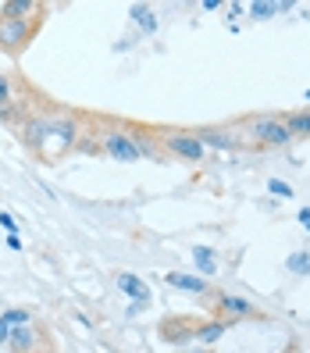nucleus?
<instances>
[{
    "label": "nucleus",
    "mask_w": 310,
    "mask_h": 353,
    "mask_svg": "<svg viewBox=\"0 0 310 353\" xmlns=\"http://www.w3.org/2000/svg\"><path fill=\"white\" fill-rule=\"evenodd\" d=\"M267 185H271V193H275V196H293V185L282 182V179H271Z\"/></svg>",
    "instance_id": "obj_20"
},
{
    "label": "nucleus",
    "mask_w": 310,
    "mask_h": 353,
    "mask_svg": "<svg viewBox=\"0 0 310 353\" xmlns=\"http://www.w3.org/2000/svg\"><path fill=\"white\" fill-rule=\"evenodd\" d=\"M200 325H203V318H196V314H172L157 325V336L164 343H175V346H196Z\"/></svg>",
    "instance_id": "obj_5"
},
{
    "label": "nucleus",
    "mask_w": 310,
    "mask_h": 353,
    "mask_svg": "<svg viewBox=\"0 0 310 353\" xmlns=\"http://www.w3.org/2000/svg\"><path fill=\"white\" fill-rule=\"evenodd\" d=\"M8 339H11V325L0 318V346H8Z\"/></svg>",
    "instance_id": "obj_21"
},
{
    "label": "nucleus",
    "mask_w": 310,
    "mask_h": 353,
    "mask_svg": "<svg viewBox=\"0 0 310 353\" xmlns=\"http://www.w3.org/2000/svg\"><path fill=\"white\" fill-rule=\"evenodd\" d=\"M193 136L203 143V147H214V150H246V147H250L239 121H236V125H203Z\"/></svg>",
    "instance_id": "obj_6"
},
{
    "label": "nucleus",
    "mask_w": 310,
    "mask_h": 353,
    "mask_svg": "<svg viewBox=\"0 0 310 353\" xmlns=\"http://www.w3.org/2000/svg\"><path fill=\"white\" fill-rule=\"evenodd\" d=\"M285 118V129L293 139H307L310 136V108H300V111H289L282 114Z\"/></svg>",
    "instance_id": "obj_12"
},
{
    "label": "nucleus",
    "mask_w": 310,
    "mask_h": 353,
    "mask_svg": "<svg viewBox=\"0 0 310 353\" xmlns=\"http://www.w3.org/2000/svg\"><path fill=\"white\" fill-rule=\"evenodd\" d=\"M11 100H14V97H11V79L0 72V108H8Z\"/></svg>",
    "instance_id": "obj_19"
},
{
    "label": "nucleus",
    "mask_w": 310,
    "mask_h": 353,
    "mask_svg": "<svg viewBox=\"0 0 310 353\" xmlns=\"http://www.w3.org/2000/svg\"><path fill=\"white\" fill-rule=\"evenodd\" d=\"M164 282L175 285V289H185V293H196V296H214V289L207 279H196V275H178V272H168Z\"/></svg>",
    "instance_id": "obj_9"
},
{
    "label": "nucleus",
    "mask_w": 310,
    "mask_h": 353,
    "mask_svg": "<svg viewBox=\"0 0 310 353\" xmlns=\"http://www.w3.org/2000/svg\"><path fill=\"white\" fill-rule=\"evenodd\" d=\"M214 318L225 321V325H236V321H267V310H260L254 300H246V296L214 293Z\"/></svg>",
    "instance_id": "obj_4"
},
{
    "label": "nucleus",
    "mask_w": 310,
    "mask_h": 353,
    "mask_svg": "<svg viewBox=\"0 0 310 353\" xmlns=\"http://www.w3.org/2000/svg\"><path fill=\"white\" fill-rule=\"evenodd\" d=\"M43 4H36V0H8L4 8H0V14L8 18H43Z\"/></svg>",
    "instance_id": "obj_11"
},
{
    "label": "nucleus",
    "mask_w": 310,
    "mask_h": 353,
    "mask_svg": "<svg viewBox=\"0 0 310 353\" xmlns=\"http://www.w3.org/2000/svg\"><path fill=\"white\" fill-rule=\"evenodd\" d=\"M289 272L310 275V254H293V257H289Z\"/></svg>",
    "instance_id": "obj_16"
},
{
    "label": "nucleus",
    "mask_w": 310,
    "mask_h": 353,
    "mask_svg": "<svg viewBox=\"0 0 310 353\" xmlns=\"http://www.w3.org/2000/svg\"><path fill=\"white\" fill-rule=\"evenodd\" d=\"M282 353H303V346H300V343H296V339H293V343H289V346H285V350H282Z\"/></svg>",
    "instance_id": "obj_25"
},
{
    "label": "nucleus",
    "mask_w": 310,
    "mask_h": 353,
    "mask_svg": "<svg viewBox=\"0 0 310 353\" xmlns=\"http://www.w3.org/2000/svg\"><path fill=\"white\" fill-rule=\"evenodd\" d=\"M0 225H4V228H8V232L14 236V218H11V214H0Z\"/></svg>",
    "instance_id": "obj_22"
},
{
    "label": "nucleus",
    "mask_w": 310,
    "mask_h": 353,
    "mask_svg": "<svg viewBox=\"0 0 310 353\" xmlns=\"http://www.w3.org/2000/svg\"><path fill=\"white\" fill-rule=\"evenodd\" d=\"M307 228H310V221H307Z\"/></svg>",
    "instance_id": "obj_27"
},
{
    "label": "nucleus",
    "mask_w": 310,
    "mask_h": 353,
    "mask_svg": "<svg viewBox=\"0 0 310 353\" xmlns=\"http://www.w3.org/2000/svg\"><path fill=\"white\" fill-rule=\"evenodd\" d=\"M193 261H196V268H200L203 275H211V272H214V254L207 250V246H196V250H193Z\"/></svg>",
    "instance_id": "obj_14"
},
{
    "label": "nucleus",
    "mask_w": 310,
    "mask_h": 353,
    "mask_svg": "<svg viewBox=\"0 0 310 353\" xmlns=\"http://www.w3.org/2000/svg\"><path fill=\"white\" fill-rule=\"evenodd\" d=\"M239 125H242L246 143H250V147L282 150V147H289V143H293V136H289L282 114H250V118H242Z\"/></svg>",
    "instance_id": "obj_2"
},
{
    "label": "nucleus",
    "mask_w": 310,
    "mask_h": 353,
    "mask_svg": "<svg viewBox=\"0 0 310 353\" xmlns=\"http://www.w3.org/2000/svg\"><path fill=\"white\" fill-rule=\"evenodd\" d=\"M132 18H136V26H143L147 32H154V26H157V22H154V11H150V8H139V4L132 8Z\"/></svg>",
    "instance_id": "obj_15"
},
{
    "label": "nucleus",
    "mask_w": 310,
    "mask_h": 353,
    "mask_svg": "<svg viewBox=\"0 0 310 353\" xmlns=\"http://www.w3.org/2000/svg\"><path fill=\"white\" fill-rule=\"evenodd\" d=\"M100 154H107L114 161H139V157H147L139 147V139L125 129H103L100 132Z\"/></svg>",
    "instance_id": "obj_7"
},
{
    "label": "nucleus",
    "mask_w": 310,
    "mask_h": 353,
    "mask_svg": "<svg viewBox=\"0 0 310 353\" xmlns=\"http://www.w3.org/2000/svg\"><path fill=\"white\" fill-rule=\"evenodd\" d=\"M39 22L43 18H8L0 14V50L8 57H22L29 50V43L39 32Z\"/></svg>",
    "instance_id": "obj_3"
},
{
    "label": "nucleus",
    "mask_w": 310,
    "mask_h": 353,
    "mask_svg": "<svg viewBox=\"0 0 310 353\" xmlns=\"http://www.w3.org/2000/svg\"><path fill=\"white\" fill-rule=\"evenodd\" d=\"M229 328H232V325H225V321H218V318H203V325H200V332H196V346H214Z\"/></svg>",
    "instance_id": "obj_13"
},
{
    "label": "nucleus",
    "mask_w": 310,
    "mask_h": 353,
    "mask_svg": "<svg viewBox=\"0 0 310 353\" xmlns=\"http://www.w3.org/2000/svg\"><path fill=\"white\" fill-rule=\"evenodd\" d=\"M114 285L121 289V293H129V296H132L136 303H143V307L150 303V285L143 282V279H136L132 272H121V275L114 279Z\"/></svg>",
    "instance_id": "obj_10"
},
{
    "label": "nucleus",
    "mask_w": 310,
    "mask_h": 353,
    "mask_svg": "<svg viewBox=\"0 0 310 353\" xmlns=\"http://www.w3.org/2000/svg\"><path fill=\"white\" fill-rule=\"evenodd\" d=\"M282 8H289V4H264V0H260V4H250V14H254V18H271V14L282 11Z\"/></svg>",
    "instance_id": "obj_17"
},
{
    "label": "nucleus",
    "mask_w": 310,
    "mask_h": 353,
    "mask_svg": "<svg viewBox=\"0 0 310 353\" xmlns=\"http://www.w3.org/2000/svg\"><path fill=\"white\" fill-rule=\"evenodd\" d=\"M0 318H4L11 328H18V325H29V321H32V318H29V310H4Z\"/></svg>",
    "instance_id": "obj_18"
},
{
    "label": "nucleus",
    "mask_w": 310,
    "mask_h": 353,
    "mask_svg": "<svg viewBox=\"0 0 310 353\" xmlns=\"http://www.w3.org/2000/svg\"><path fill=\"white\" fill-rule=\"evenodd\" d=\"M161 147L168 150L172 157L185 161V164H200V161L207 157V147H203L193 132H164V136H161Z\"/></svg>",
    "instance_id": "obj_8"
},
{
    "label": "nucleus",
    "mask_w": 310,
    "mask_h": 353,
    "mask_svg": "<svg viewBox=\"0 0 310 353\" xmlns=\"http://www.w3.org/2000/svg\"><path fill=\"white\" fill-rule=\"evenodd\" d=\"M307 108H310V90H307Z\"/></svg>",
    "instance_id": "obj_26"
},
{
    "label": "nucleus",
    "mask_w": 310,
    "mask_h": 353,
    "mask_svg": "<svg viewBox=\"0 0 310 353\" xmlns=\"http://www.w3.org/2000/svg\"><path fill=\"white\" fill-rule=\"evenodd\" d=\"M25 143L36 150L39 161H61L65 154L75 150V143H79V132H82V121L68 111H57V114H43V118H32L29 125H25Z\"/></svg>",
    "instance_id": "obj_1"
},
{
    "label": "nucleus",
    "mask_w": 310,
    "mask_h": 353,
    "mask_svg": "<svg viewBox=\"0 0 310 353\" xmlns=\"http://www.w3.org/2000/svg\"><path fill=\"white\" fill-rule=\"evenodd\" d=\"M8 246H11V250H22V239H18V232L8 236Z\"/></svg>",
    "instance_id": "obj_24"
},
{
    "label": "nucleus",
    "mask_w": 310,
    "mask_h": 353,
    "mask_svg": "<svg viewBox=\"0 0 310 353\" xmlns=\"http://www.w3.org/2000/svg\"><path fill=\"white\" fill-rule=\"evenodd\" d=\"M182 353H214V350H211V346H185Z\"/></svg>",
    "instance_id": "obj_23"
}]
</instances>
